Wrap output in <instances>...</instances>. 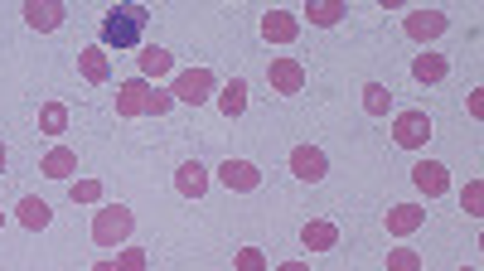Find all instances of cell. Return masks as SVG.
Here are the masks:
<instances>
[{"label": "cell", "instance_id": "1", "mask_svg": "<svg viewBox=\"0 0 484 271\" xmlns=\"http://www.w3.org/2000/svg\"><path fill=\"white\" fill-rule=\"evenodd\" d=\"M150 10L146 5H117L107 19H102V44L111 49H136L141 44V29H146Z\"/></svg>", "mask_w": 484, "mask_h": 271}, {"label": "cell", "instance_id": "2", "mask_svg": "<svg viewBox=\"0 0 484 271\" xmlns=\"http://www.w3.org/2000/svg\"><path fill=\"white\" fill-rule=\"evenodd\" d=\"M131 228H136V218H131L127 204H111V208H97V218H92V243L97 247H117L131 237Z\"/></svg>", "mask_w": 484, "mask_h": 271}, {"label": "cell", "instance_id": "3", "mask_svg": "<svg viewBox=\"0 0 484 271\" xmlns=\"http://www.w3.org/2000/svg\"><path fill=\"white\" fill-rule=\"evenodd\" d=\"M393 141L403 145V151H417V145H426L431 141V117L426 112H397V121H393Z\"/></svg>", "mask_w": 484, "mask_h": 271}, {"label": "cell", "instance_id": "4", "mask_svg": "<svg viewBox=\"0 0 484 271\" xmlns=\"http://www.w3.org/2000/svg\"><path fill=\"white\" fill-rule=\"evenodd\" d=\"M174 97L189 102V107L209 102V97H213V73H209V68H184L180 78H174Z\"/></svg>", "mask_w": 484, "mask_h": 271}, {"label": "cell", "instance_id": "5", "mask_svg": "<svg viewBox=\"0 0 484 271\" xmlns=\"http://www.w3.org/2000/svg\"><path fill=\"white\" fill-rule=\"evenodd\" d=\"M266 82H272L281 97H296V92L305 88V68L296 64V58H272V68H266Z\"/></svg>", "mask_w": 484, "mask_h": 271}, {"label": "cell", "instance_id": "6", "mask_svg": "<svg viewBox=\"0 0 484 271\" xmlns=\"http://www.w3.org/2000/svg\"><path fill=\"white\" fill-rule=\"evenodd\" d=\"M117 112H121V117H146V112H150V82L146 78H127V82H121Z\"/></svg>", "mask_w": 484, "mask_h": 271}, {"label": "cell", "instance_id": "7", "mask_svg": "<svg viewBox=\"0 0 484 271\" xmlns=\"http://www.w3.org/2000/svg\"><path fill=\"white\" fill-rule=\"evenodd\" d=\"M325 170H329V160H325V151L320 145H296L291 151V174L296 180H325Z\"/></svg>", "mask_w": 484, "mask_h": 271}, {"label": "cell", "instance_id": "8", "mask_svg": "<svg viewBox=\"0 0 484 271\" xmlns=\"http://www.w3.org/2000/svg\"><path fill=\"white\" fill-rule=\"evenodd\" d=\"M262 35H266V44H296L301 19H296L291 10H266V15H262Z\"/></svg>", "mask_w": 484, "mask_h": 271}, {"label": "cell", "instance_id": "9", "mask_svg": "<svg viewBox=\"0 0 484 271\" xmlns=\"http://www.w3.org/2000/svg\"><path fill=\"white\" fill-rule=\"evenodd\" d=\"M411 184H417L426 199H436V194H446L450 174H446V165H441V160H417V165H411Z\"/></svg>", "mask_w": 484, "mask_h": 271}, {"label": "cell", "instance_id": "10", "mask_svg": "<svg viewBox=\"0 0 484 271\" xmlns=\"http://www.w3.org/2000/svg\"><path fill=\"white\" fill-rule=\"evenodd\" d=\"M219 180L228 184V190H242V194H252L257 184H262V170H257L252 160H223V165H219Z\"/></svg>", "mask_w": 484, "mask_h": 271}, {"label": "cell", "instance_id": "11", "mask_svg": "<svg viewBox=\"0 0 484 271\" xmlns=\"http://www.w3.org/2000/svg\"><path fill=\"white\" fill-rule=\"evenodd\" d=\"M421 223H426V208H421V204H397V208H388V233H393V237H411Z\"/></svg>", "mask_w": 484, "mask_h": 271}, {"label": "cell", "instance_id": "12", "mask_svg": "<svg viewBox=\"0 0 484 271\" xmlns=\"http://www.w3.org/2000/svg\"><path fill=\"white\" fill-rule=\"evenodd\" d=\"M174 190H180L184 199H204V190H209V170H204L199 160H184L180 170H174Z\"/></svg>", "mask_w": 484, "mask_h": 271}, {"label": "cell", "instance_id": "13", "mask_svg": "<svg viewBox=\"0 0 484 271\" xmlns=\"http://www.w3.org/2000/svg\"><path fill=\"white\" fill-rule=\"evenodd\" d=\"M64 15H68V10L58 5V0H29V5H25V25L29 29H58V25H64Z\"/></svg>", "mask_w": 484, "mask_h": 271}, {"label": "cell", "instance_id": "14", "mask_svg": "<svg viewBox=\"0 0 484 271\" xmlns=\"http://www.w3.org/2000/svg\"><path fill=\"white\" fill-rule=\"evenodd\" d=\"M78 73H82L88 82H111L107 49H97V44H92V49H82V54H78Z\"/></svg>", "mask_w": 484, "mask_h": 271}, {"label": "cell", "instance_id": "15", "mask_svg": "<svg viewBox=\"0 0 484 271\" xmlns=\"http://www.w3.org/2000/svg\"><path fill=\"white\" fill-rule=\"evenodd\" d=\"M441 29H446V15H441V10H411L407 15V35L411 39H436Z\"/></svg>", "mask_w": 484, "mask_h": 271}, {"label": "cell", "instance_id": "16", "mask_svg": "<svg viewBox=\"0 0 484 271\" xmlns=\"http://www.w3.org/2000/svg\"><path fill=\"white\" fill-rule=\"evenodd\" d=\"M301 243L311 247V252H329V247L339 243V228H334V223H325V218H315V223H305V228H301Z\"/></svg>", "mask_w": 484, "mask_h": 271}, {"label": "cell", "instance_id": "17", "mask_svg": "<svg viewBox=\"0 0 484 271\" xmlns=\"http://www.w3.org/2000/svg\"><path fill=\"white\" fill-rule=\"evenodd\" d=\"M19 223H25L29 233H39V228L54 223V208L39 199V194H29V199H19Z\"/></svg>", "mask_w": 484, "mask_h": 271}, {"label": "cell", "instance_id": "18", "mask_svg": "<svg viewBox=\"0 0 484 271\" xmlns=\"http://www.w3.org/2000/svg\"><path fill=\"white\" fill-rule=\"evenodd\" d=\"M73 170H78V155L68 151V145H54V151L44 155V174H49V180H68Z\"/></svg>", "mask_w": 484, "mask_h": 271}, {"label": "cell", "instance_id": "19", "mask_svg": "<svg viewBox=\"0 0 484 271\" xmlns=\"http://www.w3.org/2000/svg\"><path fill=\"white\" fill-rule=\"evenodd\" d=\"M344 15H349V5H339V0H315V5H305V19H311V25H320V29L339 25Z\"/></svg>", "mask_w": 484, "mask_h": 271}, {"label": "cell", "instance_id": "20", "mask_svg": "<svg viewBox=\"0 0 484 271\" xmlns=\"http://www.w3.org/2000/svg\"><path fill=\"white\" fill-rule=\"evenodd\" d=\"M411 73H417V82H441L450 73V64L441 54H421L417 64H411Z\"/></svg>", "mask_w": 484, "mask_h": 271}, {"label": "cell", "instance_id": "21", "mask_svg": "<svg viewBox=\"0 0 484 271\" xmlns=\"http://www.w3.org/2000/svg\"><path fill=\"white\" fill-rule=\"evenodd\" d=\"M64 127H68V107H64V102H44V107H39V131L58 136Z\"/></svg>", "mask_w": 484, "mask_h": 271}, {"label": "cell", "instance_id": "22", "mask_svg": "<svg viewBox=\"0 0 484 271\" xmlns=\"http://www.w3.org/2000/svg\"><path fill=\"white\" fill-rule=\"evenodd\" d=\"M388 107H393V92H388L383 82H368L364 88V112L368 117H388Z\"/></svg>", "mask_w": 484, "mask_h": 271}, {"label": "cell", "instance_id": "23", "mask_svg": "<svg viewBox=\"0 0 484 271\" xmlns=\"http://www.w3.org/2000/svg\"><path fill=\"white\" fill-rule=\"evenodd\" d=\"M219 107H223V112H228V117H238V112L247 107V82H242V78H233V82H228V88H223V92H219Z\"/></svg>", "mask_w": 484, "mask_h": 271}, {"label": "cell", "instance_id": "24", "mask_svg": "<svg viewBox=\"0 0 484 271\" xmlns=\"http://www.w3.org/2000/svg\"><path fill=\"white\" fill-rule=\"evenodd\" d=\"M141 73H146V78L170 73V49H141Z\"/></svg>", "mask_w": 484, "mask_h": 271}, {"label": "cell", "instance_id": "25", "mask_svg": "<svg viewBox=\"0 0 484 271\" xmlns=\"http://www.w3.org/2000/svg\"><path fill=\"white\" fill-rule=\"evenodd\" d=\"M388 271H421V257L411 247H393L388 252Z\"/></svg>", "mask_w": 484, "mask_h": 271}, {"label": "cell", "instance_id": "26", "mask_svg": "<svg viewBox=\"0 0 484 271\" xmlns=\"http://www.w3.org/2000/svg\"><path fill=\"white\" fill-rule=\"evenodd\" d=\"M238 271H266V257L257 252V247H242V252H238Z\"/></svg>", "mask_w": 484, "mask_h": 271}, {"label": "cell", "instance_id": "27", "mask_svg": "<svg viewBox=\"0 0 484 271\" xmlns=\"http://www.w3.org/2000/svg\"><path fill=\"white\" fill-rule=\"evenodd\" d=\"M92 199H102V184H97V180L73 184V204H92Z\"/></svg>", "mask_w": 484, "mask_h": 271}, {"label": "cell", "instance_id": "28", "mask_svg": "<svg viewBox=\"0 0 484 271\" xmlns=\"http://www.w3.org/2000/svg\"><path fill=\"white\" fill-rule=\"evenodd\" d=\"M117 271H146V252H141V247H127L121 262H117Z\"/></svg>", "mask_w": 484, "mask_h": 271}, {"label": "cell", "instance_id": "29", "mask_svg": "<svg viewBox=\"0 0 484 271\" xmlns=\"http://www.w3.org/2000/svg\"><path fill=\"white\" fill-rule=\"evenodd\" d=\"M480 208H484V184L470 180L465 184V213H480Z\"/></svg>", "mask_w": 484, "mask_h": 271}, {"label": "cell", "instance_id": "30", "mask_svg": "<svg viewBox=\"0 0 484 271\" xmlns=\"http://www.w3.org/2000/svg\"><path fill=\"white\" fill-rule=\"evenodd\" d=\"M170 102H174V92H160V88H150V117H160V112H170Z\"/></svg>", "mask_w": 484, "mask_h": 271}, {"label": "cell", "instance_id": "31", "mask_svg": "<svg viewBox=\"0 0 484 271\" xmlns=\"http://www.w3.org/2000/svg\"><path fill=\"white\" fill-rule=\"evenodd\" d=\"M276 271H311V267H305V262H281Z\"/></svg>", "mask_w": 484, "mask_h": 271}, {"label": "cell", "instance_id": "32", "mask_svg": "<svg viewBox=\"0 0 484 271\" xmlns=\"http://www.w3.org/2000/svg\"><path fill=\"white\" fill-rule=\"evenodd\" d=\"M92 271H117V262H97V267H92Z\"/></svg>", "mask_w": 484, "mask_h": 271}, {"label": "cell", "instance_id": "33", "mask_svg": "<svg viewBox=\"0 0 484 271\" xmlns=\"http://www.w3.org/2000/svg\"><path fill=\"white\" fill-rule=\"evenodd\" d=\"M0 170H5V145H0Z\"/></svg>", "mask_w": 484, "mask_h": 271}, {"label": "cell", "instance_id": "34", "mask_svg": "<svg viewBox=\"0 0 484 271\" xmlns=\"http://www.w3.org/2000/svg\"><path fill=\"white\" fill-rule=\"evenodd\" d=\"M0 228H5V213H0Z\"/></svg>", "mask_w": 484, "mask_h": 271}, {"label": "cell", "instance_id": "35", "mask_svg": "<svg viewBox=\"0 0 484 271\" xmlns=\"http://www.w3.org/2000/svg\"><path fill=\"white\" fill-rule=\"evenodd\" d=\"M460 271H475V267H460Z\"/></svg>", "mask_w": 484, "mask_h": 271}]
</instances>
